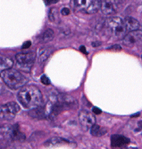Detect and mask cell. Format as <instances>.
<instances>
[{"mask_svg":"<svg viewBox=\"0 0 142 149\" xmlns=\"http://www.w3.org/2000/svg\"><path fill=\"white\" fill-rule=\"evenodd\" d=\"M123 44L127 46H134L142 45V31H131L129 32L123 39Z\"/></svg>","mask_w":142,"mask_h":149,"instance_id":"8","label":"cell"},{"mask_svg":"<svg viewBox=\"0 0 142 149\" xmlns=\"http://www.w3.org/2000/svg\"><path fill=\"white\" fill-rule=\"evenodd\" d=\"M17 96L22 106L27 109H35L42 103L41 92L34 85H25L20 89Z\"/></svg>","mask_w":142,"mask_h":149,"instance_id":"1","label":"cell"},{"mask_svg":"<svg viewBox=\"0 0 142 149\" xmlns=\"http://www.w3.org/2000/svg\"><path fill=\"white\" fill-rule=\"evenodd\" d=\"M49 19H50V21L53 22H56L57 21L59 20V17H58V10L57 8H51L50 11H49Z\"/></svg>","mask_w":142,"mask_h":149,"instance_id":"18","label":"cell"},{"mask_svg":"<svg viewBox=\"0 0 142 149\" xmlns=\"http://www.w3.org/2000/svg\"><path fill=\"white\" fill-rule=\"evenodd\" d=\"M80 50H81V52H84V53H86V54H87V51H86L85 46H81V47H80Z\"/></svg>","mask_w":142,"mask_h":149,"instance_id":"23","label":"cell"},{"mask_svg":"<svg viewBox=\"0 0 142 149\" xmlns=\"http://www.w3.org/2000/svg\"><path fill=\"white\" fill-rule=\"evenodd\" d=\"M92 45H93V46H97V45H100V43H97V42H94V43L92 44Z\"/></svg>","mask_w":142,"mask_h":149,"instance_id":"24","label":"cell"},{"mask_svg":"<svg viewBox=\"0 0 142 149\" xmlns=\"http://www.w3.org/2000/svg\"><path fill=\"white\" fill-rule=\"evenodd\" d=\"M13 66V61L9 58L6 57V56H1V71L4 72L6 70L11 69Z\"/></svg>","mask_w":142,"mask_h":149,"instance_id":"14","label":"cell"},{"mask_svg":"<svg viewBox=\"0 0 142 149\" xmlns=\"http://www.w3.org/2000/svg\"><path fill=\"white\" fill-rule=\"evenodd\" d=\"M130 143V139L122 135H113L111 137V146L112 147H123Z\"/></svg>","mask_w":142,"mask_h":149,"instance_id":"10","label":"cell"},{"mask_svg":"<svg viewBox=\"0 0 142 149\" xmlns=\"http://www.w3.org/2000/svg\"><path fill=\"white\" fill-rule=\"evenodd\" d=\"M54 36H55L54 31H53L51 29H47L45 30V31L43 32V34L40 36V42H42V43H48V42H50L53 38H54Z\"/></svg>","mask_w":142,"mask_h":149,"instance_id":"16","label":"cell"},{"mask_svg":"<svg viewBox=\"0 0 142 149\" xmlns=\"http://www.w3.org/2000/svg\"><path fill=\"white\" fill-rule=\"evenodd\" d=\"M105 132H106L105 130L102 129L99 125H97V124H95V125L90 129V133H91V135H93V136H95V137L102 136Z\"/></svg>","mask_w":142,"mask_h":149,"instance_id":"17","label":"cell"},{"mask_svg":"<svg viewBox=\"0 0 142 149\" xmlns=\"http://www.w3.org/2000/svg\"><path fill=\"white\" fill-rule=\"evenodd\" d=\"M62 14H64V15H68V14H70V9H69L68 7H64V8L62 9Z\"/></svg>","mask_w":142,"mask_h":149,"instance_id":"20","label":"cell"},{"mask_svg":"<svg viewBox=\"0 0 142 149\" xmlns=\"http://www.w3.org/2000/svg\"><path fill=\"white\" fill-rule=\"evenodd\" d=\"M73 4L76 11L88 14L96 13L101 9V1L98 0H75Z\"/></svg>","mask_w":142,"mask_h":149,"instance_id":"4","label":"cell"},{"mask_svg":"<svg viewBox=\"0 0 142 149\" xmlns=\"http://www.w3.org/2000/svg\"><path fill=\"white\" fill-rule=\"evenodd\" d=\"M53 52L52 47H42L38 51V61L40 63H43L50 56Z\"/></svg>","mask_w":142,"mask_h":149,"instance_id":"12","label":"cell"},{"mask_svg":"<svg viewBox=\"0 0 142 149\" xmlns=\"http://www.w3.org/2000/svg\"><path fill=\"white\" fill-rule=\"evenodd\" d=\"M68 143H69L68 140L64 139H62V138L56 137V138H52V139H48L47 141H46L45 146H60V145L68 144Z\"/></svg>","mask_w":142,"mask_h":149,"instance_id":"15","label":"cell"},{"mask_svg":"<svg viewBox=\"0 0 142 149\" xmlns=\"http://www.w3.org/2000/svg\"><path fill=\"white\" fill-rule=\"evenodd\" d=\"M2 78L4 83L8 87L13 90L22 89L25 86L27 83V79L25 78V77L23 76L20 72L13 68L2 72Z\"/></svg>","mask_w":142,"mask_h":149,"instance_id":"3","label":"cell"},{"mask_svg":"<svg viewBox=\"0 0 142 149\" xmlns=\"http://www.w3.org/2000/svg\"><path fill=\"white\" fill-rule=\"evenodd\" d=\"M119 8V2L112 0L101 1V11L105 15H112L117 12Z\"/></svg>","mask_w":142,"mask_h":149,"instance_id":"9","label":"cell"},{"mask_svg":"<svg viewBox=\"0 0 142 149\" xmlns=\"http://www.w3.org/2000/svg\"><path fill=\"white\" fill-rule=\"evenodd\" d=\"M124 22L126 24L127 29L131 32V31H137L138 30V29L140 28V24L139 22L136 20V19L132 18V17H126L125 20H124Z\"/></svg>","mask_w":142,"mask_h":149,"instance_id":"13","label":"cell"},{"mask_svg":"<svg viewBox=\"0 0 142 149\" xmlns=\"http://www.w3.org/2000/svg\"><path fill=\"white\" fill-rule=\"evenodd\" d=\"M105 28L111 36L117 39H124L128 31L125 22L119 17L108 18L105 22Z\"/></svg>","mask_w":142,"mask_h":149,"instance_id":"2","label":"cell"},{"mask_svg":"<svg viewBox=\"0 0 142 149\" xmlns=\"http://www.w3.org/2000/svg\"><path fill=\"white\" fill-rule=\"evenodd\" d=\"M35 52H21L16 55V61L19 64V66L25 68H30L34 61H35Z\"/></svg>","mask_w":142,"mask_h":149,"instance_id":"7","label":"cell"},{"mask_svg":"<svg viewBox=\"0 0 142 149\" xmlns=\"http://www.w3.org/2000/svg\"><path fill=\"white\" fill-rule=\"evenodd\" d=\"M92 113H93V114L99 115V114H101V113H102V111H101L99 108H97V107H93V109H92Z\"/></svg>","mask_w":142,"mask_h":149,"instance_id":"21","label":"cell"},{"mask_svg":"<svg viewBox=\"0 0 142 149\" xmlns=\"http://www.w3.org/2000/svg\"><path fill=\"white\" fill-rule=\"evenodd\" d=\"M20 111L19 105L15 102H8L1 107V116L3 119L11 120Z\"/></svg>","mask_w":142,"mask_h":149,"instance_id":"5","label":"cell"},{"mask_svg":"<svg viewBox=\"0 0 142 149\" xmlns=\"http://www.w3.org/2000/svg\"><path fill=\"white\" fill-rule=\"evenodd\" d=\"M79 120L80 123L84 130H88L91 129L96 123V118L93 114L87 110H82L80 112L79 115Z\"/></svg>","mask_w":142,"mask_h":149,"instance_id":"6","label":"cell"},{"mask_svg":"<svg viewBox=\"0 0 142 149\" xmlns=\"http://www.w3.org/2000/svg\"><path fill=\"white\" fill-rule=\"evenodd\" d=\"M40 81H41V83H42L43 84H45V85H48V84H50V80H49L46 76H45V74H43V76L41 77Z\"/></svg>","mask_w":142,"mask_h":149,"instance_id":"19","label":"cell"},{"mask_svg":"<svg viewBox=\"0 0 142 149\" xmlns=\"http://www.w3.org/2000/svg\"><path fill=\"white\" fill-rule=\"evenodd\" d=\"M30 46V41H27V42H25V43L23 44V49H27V48H29Z\"/></svg>","mask_w":142,"mask_h":149,"instance_id":"22","label":"cell"},{"mask_svg":"<svg viewBox=\"0 0 142 149\" xmlns=\"http://www.w3.org/2000/svg\"><path fill=\"white\" fill-rule=\"evenodd\" d=\"M6 134L10 137L11 139L13 140H21L24 139V136L23 133L19 130V126L18 124H15L13 126H11V128L7 130Z\"/></svg>","mask_w":142,"mask_h":149,"instance_id":"11","label":"cell"}]
</instances>
